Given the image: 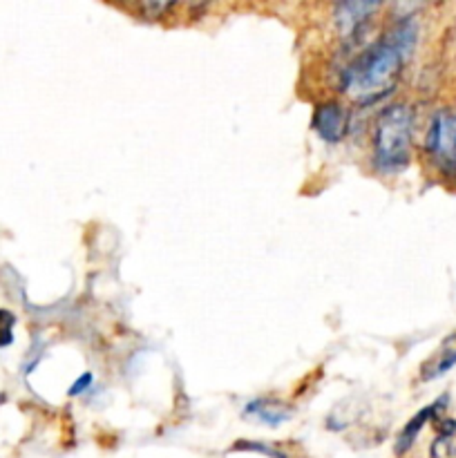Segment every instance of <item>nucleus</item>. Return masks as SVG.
Masks as SVG:
<instances>
[{"label":"nucleus","mask_w":456,"mask_h":458,"mask_svg":"<svg viewBox=\"0 0 456 458\" xmlns=\"http://www.w3.org/2000/svg\"><path fill=\"white\" fill-rule=\"evenodd\" d=\"M411 137H414V112L405 103H392L383 107L376 116L374 148L376 170L384 174H396L410 165L411 159Z\"/></svg>","instance_id":"nucleus-2"},{"label":"nucleus","mask_w":456,"mask_h":458,"mask_svg":"<svg viewBox=\"0 0 456 458\" xmlns=\"http://www.w3.org/2000/svg\"><path fill=\"white\" fill-rule=\"evenodd\" d=\"M291 407L284 405L277 398H255L244 407L246 419L259 420V423L268 425V428H277V425L286 423L291 419Z\"/></svg>","instance_id":"nucleus-6"},{"label":"nucleus","mask_w":456,"mask_h":458,"mask_svg":"<svg viewBox=\"0 0 456 458\" xmlns=\"http://www.w3.org/2000/svg\"><path fill=\"white\" fill-rule=\"evenodd\" d=\"M349 114L347 107L340 101H325L313 110V130L317 137L326 143H340L349 132Z\"/></svg>","instance_id":"nucleus-4"},{"label":"nucleus","mask_w":456,"mask_h":458,"mask_svg":"<svg viewBox=\"0 0 456 458\" xmlns=\"http://www.w3.org/2000/svg\"><path fill=\"white\" fill-rule=\"evenodd\" d=\"M418 25L414 16H405L393 22L392 30L353 56L340 76L344 94L360 103H374L387 97L401 76L402 65L416 47Z\"/></svg>","instance_id":"nucleus-1"},{"label":"nucleus","mask_w":456,"mask_h":458,"mask_svg":"<svg viewBox=\"0 0 456 458\" xmlns=\"http://www.w3.org/2000/svg\"><path fill=\"white\" fill-rule=\"evenodd\" d=\"M378 7L380 4L376 3H344L335 7V13H338V22L342 25V30L356 34L360 25H365L367 18H371V13Z\"/></svg>","instance_id":"nucleus-8"},{"label":"nucleus","mask_w":456,"mask_h":458,"mask_svg":"<svg viewBox=\"0 0 456 458\" xmlns=\"http://www.w3.org/2000/svg\"><path fill=\"white\" fill-rule=\"evenodd\" d=\"M445 403H447V398H441V401H436V403H432V405L418 410V411H416V416H411V419L407 420L405 428L401 429V434H398V438H396V454L398 456H402L405 452L411 450V445L416 443L418 434L423 432L425 425L429 423V419L436 414V410L445 407Z\"/></svg>","instance_id":"nucleus-7"},{"label":"nucleus","mask_w":456,"mask_h":458,"mask_svg":"<svg viewBox=\"0 0 456 458\" xmlns=\"http://www.w3.org/2000/svg\"><path fill=\"white\" fill-rule=\"evenodd\" d=\"M429 161L443 174L456 173V112L438 110L429 121L423 143Z\"/></svg>","instance_id":"nucleus-3"},{"label":"nucleus","mask_w":456,"mask_h":458,"mask_svg":"<svg viewBox=\"0 0 456 458\" xmlns=\"http://www.w3.org/2000/svg\"><path fill=\"white\" fill-rule=\"evenodd\" d=\"M456 367V334H450L447 338H443V343L438 344L436 352L427 358V360L420 365L418 378L423 383H432L438 380L441 376H445L447 371H452Z\"/></svg>","instance_id":"nucleus-5"},{"label":"nucleus","mask_w":456,"mask_h":458,"mask_svg":"<svg viewBox=\"0 0 456 458\" xmlns=\"http://www.w3.org/2000/svg\"><path fill=\"white\" fill-rule=\"evenodd\" d=\"M13 340L12 329H0V347H9Z\"/></svg>","instance_id":"nucleus-10"},{"label":"nucleus","mask_w":456,"mask_h":458,"mask_svg":"<svg viewBox=\"0 0 456 458\" xmlns=\"http://www.w3.org/2000/svg\"><path fill=\"white\" fill-rule=\"evenodd\" d=\"M92 383H94V376L89 374V371H85V374H80L79 378L74 380V385H72L70 387V396L72 398H76V396H83L85 392H89V387H92Z\"/></svg>","instance_id":"nucleus-9"}]
</instances>
